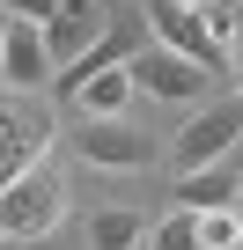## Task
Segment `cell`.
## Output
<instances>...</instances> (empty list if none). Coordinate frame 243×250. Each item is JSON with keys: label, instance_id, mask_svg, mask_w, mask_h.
Segmentation results:
<instances>
[{"label": "cell", "instance_id": "9a60e30c", "mask_svg": "<svg viewBox=\"0 0 243 250\" xmlns=\"http://www.w3.org/2000/svg\"><path fill=\"white\" fill-rule=\"evenodd\" d=\"M228 74H236V81H243V30H236V59H228Z\"/></svg>", "mask_w": 243, "mask_h": 250}, {"label": "cell", "instance_id": "7a4b0ae2", "mask_svg": "<svg viewBox=\"0 0 243 250\" xmlns=\"http://www.w3.org/2000/svg\"><path fill=\"white\" fill-rule=\"evenodd\" d=\"M236 147H243V96H214V103H199L177 133H170L177 177H184V169H214V162H228Z\"/></svg>", "mask_w": 243, "mask_h": 250}, {"label": "cell", "instance_id": "9c48e42d", "mask_svg": "<svg viewBox=\"0 0 243 250\" xmlns=\"http://www.w3.org/2000/svg\"><path fill=\"white\" fill-rule=\"evenodd\" d=\"M236 199H243L236 155L214 162V169H184V177H177V206H184V213H214V206H236Z\"/></svg>", "mask_w": 243, "mask_h": 250}, {"label": "cell", "instance_id": "7c38bea8", "mask_svg": "<svg viewBox=\"0 0 243 250\" xmlns=\"http://www.w3.org/2000/svg\"><path fill=\"white\" fill-rule=\"evenodd\" d=\"M148 250H199V213H184V206H170L155 228H148Z\"/></svg>", "mask_w": 243, "mask_h": 250}, {"label": "cell", "instance_id": "ba28073f", "mask_svg": "<svg viewBox=\"0 0 243 250\" xmlns=\"http://www.w3.org/2000/svg\"><path fill=\"white\" fill-rule=\"evenodd\" d=\"M59 133H52V125L44 118H15L8 103H0V191H8L30 162H37V147H52Z\"/></svg>", "mask_w": 243, "mask_h": 250}, {"label": "cell", "instance_id": "52a82bcc", "mask_svg": "<svg viewBox=\"0 0 243 250\" xmlns=\"http://www.w3.org/2000/svg\"><path fill=\"white\" fill-rule=\"evenodd\" d=\"M52 81H59V66H52L37 22H15V15H8V44H0V88L37 96V88H52Z\"/></svg>", "mask_w": 243, "mask_h": 250}, {"label": "cell", "instance_id": "5b68a950", "mask_svg": "<svg viewBox=\"0 0 243 250\" xmlns=\"http://www.w3.org/2000/svg\"><path fill=\"white\" fill-rule=\"evenodd\" d=\"M126 66H133V88L155 96V103H184V110H192V103H206V88H214L206 66H192V59H177V52H162V44H140Z\"/></svg>", "mask_w": 243, "mask_h": 250}, {"label": "cell", "instance_id": "8992f818", "mask_svg": "<svg viewBox=\"0 0 243 250\" xmlns=\"http://www.w3.org/2000/svg\"><path fill=\"white\" fill-rule=\"evenodd\" d=\"M110 30H118V22L103 15V0H59L52 22H37V37H44L52 66H74V59H81V52H96Z\"/></svg>", "mask_w": 243, "mask_h": 250}, {"label": "cell", "instance_id": "6da1fadb", "mask_svg": "<svg viewBox=\"0 0 243 250\" xmlns=\"http://www.w3.org/2000/svg\"><path fill=\"white\" fill-rule=\"evenodd\" d=\"M59 221H66V177L52 147H37V162L0 191V243H44Z\"/></svg>", "mask_w": 243, "mask_h": 250}, {"label": "cell", "instance_id": "2e32d148", "mask_svg": "<svg viewBox=\"0 0 243 250\" xmlns=\"http://www.w3.org/2000/svg\"><path fill=\"white\" fill-rule=\"evenodd\" d=\"M0 44H8V15H0Z\"/></svg>", "mask_w": 243, "mask_h": 250}, {"label": "cell", "instance_id": "5bb4252c", "mask_svg": "<svg viewBox=\"0 0 243 250\" xmlns=\"http://www.w3.org/2000/svg\"><path fill=\"white\" fill-rule=\"evenodd\" d=\"M59 0H0V15H15V22H52Z\"/></svg>", "mask_w": 243, "mask_h": 250}, {"label": "cell", "instance_id": "277c9868", "mask_svg": "<svg viewBox=\"0 0 243 250\" xmlns=\"http://www.w3.org/2000/svg\"><path fill=\"white\" fill-rule=\"evenodd\" d=\"M148 44H162V52H177V59H192V66H206L214 81H228V52L206 37V22L184 8V0H148Z\"/></svg>", "mask_w": 243, "mask_h": 250}, {"label": "cell", "instance_id": "8fae6325", "mask_svg": "<svg viewBox=\"0 0 243 250\" xmlns=\"http://www.w3.org/2000/svg\"><path fill=\"white\" fill-rule=\"evenodd\" d=\"M148 228L155 221H140L133 206H103L88 213V250H148Z\"/></svg>", "mask_w": 243, "mask_h": 250}, {"label": "cell", "instance_id": "e0dca14e", "mask_svg": "<svg viewBox=\"0 0 243 250\" xmlns=\"http://www.w3.org/2000/svg\"><path fill=\"white\" fill-rule=\"evenodd\" d=\"M0 250H8V243H0Z\"/></svg>", "mask_w": 243, "mask_h": 250}, {"label": "cell", "instance_id": "4fadbf2b", "mask_svg": "<svg viewBox=\"0 0 243 250\" xmlns=\"http://www.w3.org/2000/svg\"><path fill=\"white\" fill-rule=\"evenodd\" d=\"M199 250H243V213H236V206L199 213Z\"/></svg>", "mask_w": 243, "mask_h": 250}, {"label": "cell", "instance_id": "3957f363", "mask_svg": "<svg viewBox=\"0 0 243 250\" xmlns=\"http://www.w3.org/2000/svg\"><path fill=\"white\" fill-rule=\"evenodd\" d=\"M66 140H74V155H81L88 169H110V177H118V169L140 177V169L162 155V147H155V133H140L133 118H81Z\"/></svg>", "mask_w": 243, "mask_h": 250}, {"label": "cell", "instance_id": "30bf717a", "mask_svg": "<svg viewBox=\"0 0 243 250\" xmlns=\"http://www.w3.org/2000/svg\"><path fill=\"white\" fill-rule=\"evenodd\" d=\"M133 96H140V88H133V66L118 59V66H103L96 81L74 88V110H81V118H133Z\"/></svg>", "mask_w": 243, "mask_h": 250}]
</instances>
